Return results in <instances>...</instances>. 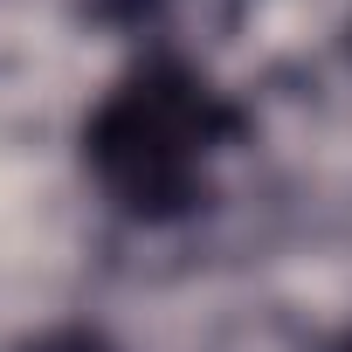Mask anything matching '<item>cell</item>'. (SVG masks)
Returning a JSON list of instances; mask_svg holds the SVG:
<instances>
[{"mask_svg":"<svg viewBox=\"0 0 352 352\" xmlns=\"http://www.w3.org/2000/svg\"><path fill=\"white\" fill-rule=\"evenodd\" d=\"M249 118L187 63H138L83 124V166L97 194L145 228L187 221L214 194V159L242 145Z\"/></svg>","mask_w":352,"mask_h":352,"instance_id":"cell-1","label":"cell"},{"mask_svg":"<svg viewBox=\"0 0 352 352\" xmlns=\"http://www.w3.org/2000/svg\"><path fill=\"white\" fill-rule=\"evenodd\" d=\"M331 352H352V331H345V338H338V345H331Z\"/></svg>","mask_w":352,"mask_h":352,"instance_id":"cell-4","label":"cell"},{"mask_svg":"<svg viewBox=\"0 0 352 352\" xmlns=\"http://www.w3.org/2000/svg\"><path fill=\"white\" fill-rule=\"evenodd\" d=\"M83 8H90L97 21H145L159 0H83Z\"/></svg>","mask_w":352,"mask_h":352,"instance_id":"cell-3","label":"cell"},{"mask_svg":"<svg viewBox=\"0 0 352 352\" xmlns=\"http://www.w3.org/2000/svg\"><path fill=\"white\" fill-rule=\"evenodd\" d=\"M21 352H111L97 331H83V324H63V331H42L35 345H21Z\"/></svg>","mask_w":352,"mask_h":352,"instance_id":"cell-2","label":"cell"}]
</instances>
